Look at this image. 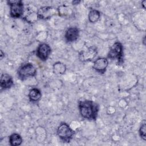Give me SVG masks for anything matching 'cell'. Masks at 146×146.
Masks as SVG:
<instances>
[{"instance_id":"cell-18","label":"cell","mask_w":146,"mask_h":146,"mask_svg":"<svg viewBox=\"0 0 146 146\" xmlns=\"http://www.w3.org/2000/svg\"><path fill=\"white\" fill-rule=\"evenodd\" d=\"M145 3H146V1H145V0L141 2L142 6H143V8H144V9H145Z\"/></svg>"},{"instance_id":"cell-10","label":"cell","mask_w":146,"mask_h":146,"mask_svg":"<svg viewBox=\"0 0 146 146\" xmlns=\"http://www.w3.org/2000/svg\"><path fill=\"white\" fill-rule=\"evenodd\" d=\"M79 35V29L76 27H70L68 28L65 34V38L68 42H72L75 41Z\"/></svg>"},{"instance_id":"cell-4","label":"cell","mask_w":146,"mask_h":146,"mask_svg":"<svg viewBox=\"0 0 146 146\" xmlns=\"http://www.w3.org/2000/svg\"><path fill=\"white\" fill-rule=\"evenodd\" d=\"M123 46L120 42H116L111 47L108 54V57L111 59H117L118 63L122 64L123 62Z\"/></svg>"},{"instance_id":"cell-12","label":"cell","mask_w":146,"mask_h":146,"mask_svg":"<svg viewBox=\"0 0 146 146\" xmlns=\"http://www.w3.org/2000/svg\"><path fill=\"white\" fill-rule=\"evenodd\" d=\"M42 94L40 91L36 88H34L30 90L29 93V98L30 101L31 102H37L41 98Z\"/></svg>"},{"instance_id":"cell-5","label":"cell","mask_w":146,"mask_h":146,"mask_svg":"<svg viewBox=\"0 0 146 146\" xmlns=\"http://www.w3.org/2000/svg\"><path fill=\"white\" fill-rule=\"evenodd\" d=\"M36 74V68L33 64L30 63L22 65L18 70V76L22 80H24L30 76H34Z\"/></svg>"},{"instance_id":"cell-13","label":"cell","mask_w":146,"mask_h":146,"mask_svg":"<svg viewBox=\"0 0 146 146\" xmlns=\"http://www.w3.org/2000/svg\"><path fill=\"white\" fill-rule=\"evenodd\" d=\"M9 143L11 146L20 145L22 143V137L18 133H13L9 137Z\"/></svg>"},{"instance_id":"cell-8","label":"cell","mask_w":146,"mask_h":146,"mask_svg":"<svg viewBox=\"0 0 146 146\" xmlns=\"http://www.w3.org/2000/svg\"><path fill=\"white\" fill-rule=\"evenodd\" d=\"M56 10L51 6H43L40 7L37 12L39 19H47L55 14Z\"/></svg>"},{"instance_id":"cell-21","label":"cell","mask_w":146,"mask_h":146,"mask_svg":"<svg viewBox=\"0 0 146 146\" xmlns=\"http://www.w3.org/2000/svg\"><path fill=\"white\" fill-rule=\"evenodd\" d=\"M145 37L144 38V40H143V43H144V45L145 44Z\"/></svg>"},{"instance_id":"cell-17","label":"cell","mask_w":146,"mask_h":146,"mask_svg":"<svg viewBox=\"0 0 146 146\" xmlns=\"http://www.w3.org/2000/svg\"><path fill=\"white\" fill-rule=\"evenodd\" d=\"M68 7L64 5L60 6L58 9V12L59 15L60 16H65L68 14Z\"/></svg>"},{"instance_id":"cell-11","label":"cell","mask_w":146,"mask_h":146,"mask_svg":"<svg viewBox=\"0 0 146 146\" xmlns=\"http://www.w3.org/2000/svg\"><path fill=\"white\" fill-rule=\"evenodd\" d=\"M14 84L12 77L7 74H2L0 79V85L2 89H8L11 88Z\"/></svg>"},{"instance_id":"cell-20","label":"cell","mask_w":146,"mask_h":146,"mask_svg":"<svg viewBox=\"0 0 146 146\" xmlns=\"http://www.w3.org/2000/svg\"><path fill=\"white\" fill-rule=\"evenodd\" d=\"M79 3H80V1H73L72 2V4L74 5H78Z\"/></svg>"},{"instance_id":"cell-19","label":"cell","mask_w":146,"mask_h":146,"mask_svg":"<svg viewBox=\"0 0 146 146\" xmlns=\"http://www.w3.org/2000/svg\"><path fill=\"white\" fill-rule=\"evenodd\" d=\"M0 52H1V59H2L3 57L4 56V54H3V51L2 50H1Z\"/></svg>"},{"instance_id":"cell-6","label":"cell","mask_w":146,"mask_h":146,"mask_svg":"<svg viewBox=\"0 0 146 146\" xmlns=\"http://www.w3.org/2000/svg\"><path fill=\"white\" fill-rule=\"evenodd\" d=\"M97 54V48L95 46H91L79 53V59L82 62L91 61L95 58Z\"/></svg>"},{"instance_id":"cell-1","label":"cell","mask_w":146,"mask_h":146,"mask_svg":"<svg viewBox=\"0 0 146 146\" xmlns=\"http://www.w3.org/2000/svg\"><path fill=\"white\" fill-rule=\"evenodd\" d=\"M78 107L80 115L83 118L88 120H95L96 119L99 106L96 103L89 100H80Z\"/></svg>"},{"instance_id":"cell-15","label":"cell","mask_w":146,"mask_h":146,"mask_svg":"<svg viewBox=\"0 0 146 146\" xmlns=\"http://www.w3.org/2000/svg\"><path fill=\"white\" fill-rule=\"evenodd\" d=\"M100 12L97 10H91L88 14V19L91 23L96 22L100 18Z\"/></svg>"},{"instance_id":"cell-14","label":"cell","mask_w":146,"mask_h":146,"mask_svg":"<svg viewBox=\"0 0 146 146\" xmlns=\"http://www.w3.org/2000/svg\"><path fill=\"white\" fill-rule=\"evenodd\" d=\"M66 66L61 62H58L53 65V72L56 75H62L66 71Z\"/></svg>"},{"instance_id":"cell-2","label":"cell","mask_w":146,"mask_h":146,"mask_svg":"<svg viewBox=\"0 0 146 146\" xmlns=\"http://www.w3.org/2000/svg\"><path fill=\"white\" fill-rule=\"evenodd\" d=\"M10 6V15L13 18H20L23 14L24 6L22 1L11 0L7 1Z\"/></svg>"},{"instance_id":"cell-9","label":"cell","mask_w":146,"mask_h":146,"mask_svg":"<svg viewBox=\"0 0 146 146\" xmlns=\"http://www.w3.org/2000/svg\"><path fill=\"white\" fill-rule=\"evenodd\" d=\"M108 65V60L104 58H99L97 59L94 63V69L101 74H104Z\"/></svg>"},{"instance_id":"cell-7","label":"cell","mask_w":146,"mask_h":146,"mask_svg":"<svg viewBox=\"0 0 146 146\" xmlns=\"http://www.w3.org/2000/svg\"><path fill=\"white\" fill-rule=\"evenodd\" d=\"M51 54V48L46 43L40 44L37 48L36 54V56L42 60H46Z\"/></svg>"},{"instance_id":"cell-16","label":"cell","mask_w":146,"mask_h":146,"mask_svg":"<svg viewBox=\"0 0 146 146\" xmlns=\"http://www.w3.org/2000/svg\"><path fill=\"white\" fill-rule=\"evenodd\" d=\"M139 133L141 139L145 141L146 140V122L145 120H144L141 122V124L139 128Z\"/></svg>"},{"instance_id":"cell-3","label":"cell","mask_w":146,"mask_h":146,"mask_svg":"<svg viewBox=\"0 0 146 146\" xmlns=\"http://www.w3.org/2000/svg\"><path fill=\"white\" fill-rule=\"evenodd\" d=\"M74 133L75 131L65 123H61L57 129L58 136L61 140L66 142H69Z\"/></svg>"}]
</instances>
